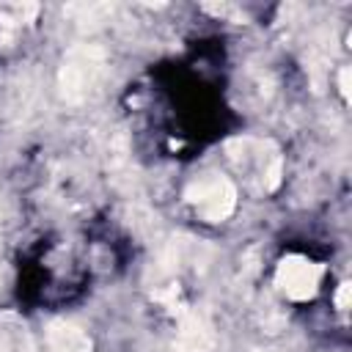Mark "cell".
Listing matches in <instances>:
<instances>
[{
	"mask_svg": "<svg viewBox=\"0 0 352 352\" xmlns=\"http://www.w3.org/2000/svg\"><path fill=\"white\" fill-rule=\"evenodd\" d=\"M50 341H52V346L58 352H88L91 349L88 338L77 327H72V324H52Z\"/></svg>",
	"mask_w": 352,
	"mask_h": 352,
	"instance_id": "5b68a950",
	"label": "cell"
},
{
	"mask_svg": "<svg viewBox=\"0 0 352 352\" xmlns=\"http://www.w3.org/2000/svg\"><path fill=\"white\" fill-rule=\"evenodd\" d=\"M212 341H214L212 327L201 316H195V314L184 316L182 333H179V352H206L212 346Z\"/></svg>",
	"mask_w": 352,
	"mask_h": 352,
	"instance_id": "277c9868",
	"label": "cell"
},
{
	"mask_svg": "<svg viewBox=\"0 0 352 352\" xmlns=\"http://www.w3.org/2000/svg\"><path fill=\"white\" fill-rule=\"evenodd\" d=\"M338 88H341V94H344V96L349 94V69H346V66L338 72Z\"/></svg>",
	"mask_w": 352,
	"mask_h": 352,
	"instance_id": "52a82bcc",
	"label": "cell"
},
{
	"mask_svg": "<svg viewBox=\"0 0 352 352\" xmlns=\"http://www.w3.org/2000/svg\"><path fill=\"white\" fill-rule=\"evenodd\" d=\"M187 198L198 206V212L206 220H223L234 212L236 190L231 182H226L220 176H206V179H198L187 187Z\"/></svg>",
	"mask_w": 352,
	"mask_h": 352,
	"instance_id": "7a4b0ae2",
	"label": "cell"
},
{
	"mask_svg": "<svg viewBox=\"0 0 352 352\" xmlns=\"http://www.w3.org/2000/svg\"><path fill=\"white\" fill-rule=\"evenodd\" d=\"M336 302H338V308H346L349 305V283H341V289L336 294Z\"/></svg>",
	"mask_w": 352,
	"mask_h": 352,
	"instance_id": "8992f818",
	"label": "cell"
},
{
	"mask_svg": "<svg viewBox=\"0 0 352 352\" xmlns=\"http://www.w3.org/2000/svg\"><path fill=\"white\" fill-rule=\"evenodd\" d=\"M102 66H104V50L102 47H96V44L74 47L66 55V60L60 66V77H58L63 99L80 102L91 91V85L96 82Z\"/></svg>",
	"mask_w": 352,
	"mask_h": 352,
	"instance_id": "6da1fadb",
	"label": "cell"
},
{
	"mask_svg": "<svg viewBox=\"0 0 352 352\" xmlns=\"http://www.w3.org/2000/svg\"><path fill=\"white\" fill-rule=\"evenodd\" d=\"M319 275H322V267L319 264H314L308 258H300V256H289L278 267V286L289 297L305 300V297H311L316 292Z\"/></svg>",
	"mask_w": 352,
	"mask_h": 352,
	"instance_id": "3957f363",
	"label": "cell"
}]
</instances>
